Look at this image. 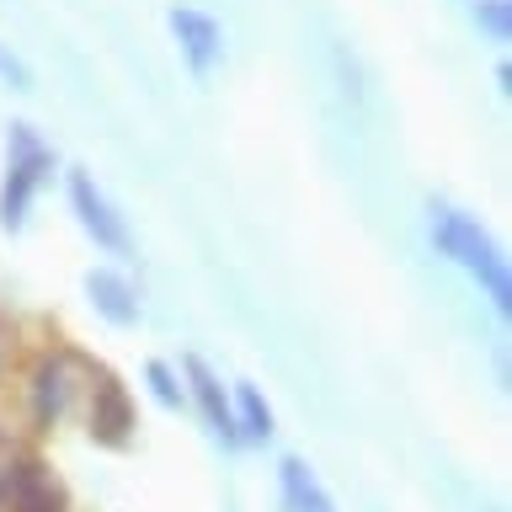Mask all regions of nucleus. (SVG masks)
Masks as SVG:
<instances>
[{"mask_svg": "<svg viewBox=\"0 0 512 512\" xmlns=\"http://www.w3.org/2000/svg\"><path fill=\"white\" fill-rule=\"evenodd\" d=\"M70 208H75V219H80V230H86L102 251H112V256H128V224L118 219V208L107 203V192L91 182L86 171H70Z\"/></svg>", "mask_w": 512, "mask_h": 512, "instance_id": "nucleus-3", "label": "nucleus"}, {"mask_svg": "<svg viewBox=\"0 0 512 512\" xmlns=\"http://www.w3.org/2000/svg\"><path fill=\"white\" fill-rule=\"evenodd\" d=\"M278 480H283V507L288 512H331V496L320 491V480L310 475V464L283 459L278 464Z\"/></svg>", "mask_w": 512, "mask_h": 512, "instance_id": "nucleus-10", "label": "nucleus"}, {"mask_svg": "<svg viewBox=\"0 0 512 512\" xmlns=\"http://www.w3.org/2000/svg\"><path fill=\"white\" fill-rule=\"evenodd\" d=\"M480 22H486L496 38H507V11L502 6H480Z\"/></svg>", "mask_w": 512, "mask_h": 512, "instance_id": "nucleus-13", "label": "nucleus"}, {"mask_svg": "<svg viewBox=\"0 0 512 512\" xmlns=\"http://www.w3.org/2000/svg\"><path fill=\"white\" fill-rule=\"evenodd\" d=\"M75 352H54V358H43L38 363V374H32V400H38V416H59L70 411V400H75Z\"/></svg>", "mask_w": 512, "mask_h": 512, "instance_id": "nucleus-7", "label": "nucleus"}, {"mask_svg": "<svg viewBox=\"0 0 512 512\" xmlns=\"http://www.w3.org/2000/svg\"><path fill=\"white\" fill-rule=\"evenodd\" d=\"M432 240H438V251L448 256L454 267H464L470 278L480 283V294H486L496 310H512V278H507V262L502 251H496V240L480 230L470 214H459V208L438 203L432 208Z\"/></svg>", "mask_w": 512, "mask_h": 512, "instance_id": "nucleus-1", "label": "nucleus"}, {"mask_svg": "<svg viewBox=\"0 0 512 512\" xmlns=\"http://www.w3.org/2000/svg\"><path fill=\"white\" fill-rule=\"evenodd\" d=\"M235 432H246V438H272V406L262 395H256V384H235Z\"/></svg>", "mask_w": 512, "mask_h": 512, "instance_id": "nucleus-11", "label": "nucleus"}, {"mask_svg": "<svg viewBox=\"0 0 512 512\" xmlns=\"http://www.w3.org/2000/svg\"><path fill=\"white\" fill-rule=\"evenodd\" d=\"M86 294L96 304V315H107L112 326H134L139 320V299H134V288H128V278H118V272L96 267L86 278Z\"/></svg>", "mask_w": 512, "mask_h": 512, "instance_id": "nucleus-9", "label": "nucleus"}, {"mask_svg": "<svg viewBox=\"0 0 512 512\" xmlns=\"http://www.w3.org/2000/svg\"><path fill=\"white\" fill-rule=\"evenodd\" d=\"M54 171V150L32 134V123H11V144H6V187H0V224L22 230L27 208L38 198V187Z\"/></svg>", "mask_w": 512, "mask_h": 512, "instance_id": "nucleus-2", "label": "nucleus"}, {"mask_svg": "<svg viewBox=\"0 0 512 512\" xmlns=\"http://www.w3.org/2000/svg\"><path fill=\"white\" fill-rule=\"evenodd\" d=\"M144 379L155 384V400H160V406H182V390H176V374H171L166 363H150V368H144Z\"/></svg>", "mask_w": 512, "mask_h": 512, "instance_id": "nucleus-12", "label": "nucleus"}, {"mask_svg": "<svg viewBox=\"0 0 512 512\" xmlns=\"http://www.w3.org/2000/svg\"><path fill=\"white\" fill-rule=\"evenodd\" d=\"M86 390H91V438L107 448H123L134 438V400H128V390L107 368H96Z\"/></svg>", "mask_w": 512, "mask_h": 512, "instance_id": "nucleus-4", "label": "nucleus"}, {"mask_svg": "<svg viewBox=\"0 0 512 512\" xmlns=\"http://www.w3.org/2000/svg\"><path fill=\"white\" fill-rule=\"evenodd\" d=\"M0 507L6 512H64V491L43 464L16 459V464H6V475H0Z\"/></svg>", "mask_w": 512, "mask_h": 512, "instance_id": "nucleus-5", "label": "nucleus"}, {"mask_svg": "<svg viewBox=\"0 0 512 512\" xmlns=\"http://www.w3.org/2000/svg\"><path fill=\"white\" fill-rule=\"evenodd\" d=\"M171 32H176V48H182V59L192 64V75H214V64L224 59V32L208 11L198 6H171Z\"/></svg>", "mask_w": 512, "mask_h": 512, "instance_id": "nucleus-6", "label": "nucleus"}, {"mask_svg": "<svg viewBox=\"0 0 512 512\" xmlns=\"http://www.w3.org/2000/svg\"><path fill=\"white\" fill-rule=\"evenodd\" d=\"M182 374H187V384H192V395H198L208 427H214L219 438H235V406H230V395H224V379H219L203 358H192V352L182 358Z\"/></svg>", "mask_w": 512, "mask_h": 512, "instance_id": "nucleus-8", "label": "nucleus"}]
</instances>
